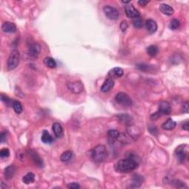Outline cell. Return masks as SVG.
Listing matches in <instances>:
<instances>
[{
  "mask_svg": "<svg viewBox=\"0 0 189 189\" xmlns=\"http://www.w3.org/2000/svg\"><path fill=\"white\" fill-rule=\"evenodd\" d=\"M180 25V22L178 19H171V20L170 21V22H169L168 27L171 30H177V28H179Z\"/></svg>",
  "mask_w": 189,
  "mask_h": 189,
  "instance_id": "obj_30",
  "label": "cell"
},
{
  "mask_svg": "<svg viewBox=\"0 0 189 189\" xmlns=\"http://www.w3.org/2000/svg\"><path fill=\"white\" fill-rule=\"evenodd\" d=\"M145 27H146L147 31L150 34H153V33H154L157 31V25L156 21L152 20V19H148V20L145 21Z\"/></svg>",
  "mask_w": 189,
  "mask_h": 189,
  "instance_id": "obj_11",
  "label": "cell"
},
{
  "mask_svg": "<svg viewBox=\"0 0 189 189\" xmlns=\"http://www.w3.org/2000/svg\"><path fill=\"white\" fill-rule=\"evenodd\" d=\"M123 69L121 67H115L112 69L109 72V73H108V76H109V78H112V79H113V78H121V77L123 76Z\"/></svg>",
  "mask_w": 189,
  "mask_h": 189,
  "instance_id": "obj_12",
  "label": "cell"
},
{
  "mask_svg": "<svg viewBox=\"0 0 189 189\" xmlns=\"http://www.w3.org/2000/svg\"><path fill=\"white\" fill-rule=\"evenodd\" d=\"M175 157L179 163H182L185 162L188 156V151H186L185 145H180L176 149L174 152Z\"/></svg>",
  "mask_w": 189,
  "mask_h": 189,
  "instance_id": "obj_6",
  "label": "cell"
},
{
  "mask_svg": "<svg viewBox=\"0 0 189 189\" xmlns=\"http://www.w3.org/2000/svg\"><path fill=\"white\" fill-rule=\"evenodd\" d=\"M119 120L123 124H125V125H131V122H132V118H131V116L128 115H119Z\"/></svg>",
  "mask_w": 189,
  "mask_h": 189,
  "instance_id": "obj_22",
  "label": "cell"
},
{
  "mask_svg": "<svg viewBox=\"0 0 189 189\" xmlns=\"http://www.w3.org/2000/svg\"><path fill=\"white\" fill-rule=\"evenodd\" d=\"M35 180V175L34 174H33V173L29 172L27 173L26 175H25L22 177V181L24 182V183H25V184H30V183H32L34 182Z\"/></svg>",
  "mask_w": 189,
  "mask_h": 189,
  "instance_id": "obj_24",
  "label": "cell"
},
{
  "mask_svg": "<svg viewBox=\"0 0 189 189\" xmlns=\"http://www.w3.org/2000/svg\"><path fill=\"white\" fill-rule=\"evenodd\" d=\"M44 64L49 68H55L57 65L56 61L50 57H46L44 59Z\"/></svg>",
  "mask_w": 189,
  "mask_h": 189,
  "instance_id": "obj_25",
  "label": "cell"
},
{
  "mask_svg": "<svg viewBox=\"0 0 189 189\" xmlns=\"http://www.w3.org/2000/svg\"><path fill=\"white\" fill-rule=\"evenodd\" d=\"M16 172V168L14 165H11L9 166H7V168H5V171H4V175H5V177L7 180H10V179L13 178V176H14Z\"/></svg>",
  "mask_w": 189,
  "mask_h": 189,
  "instance_id": "obj_16",
  "label": "cell"
},
{
  "mask_svg": "<svg viewBox=\"0 0 189 189\" xmlns=\"http://www.w3.org/2000/svg\"><path fill=\"white\" fill-rule=\"evenodd\" d=\"M53 131L56 137H61L63 135V128L59 123H54L52 127Z\"/></svg>",
  "mask_w": 189,
  "mask_h": 189,
  "instance_id": "obj_20",
  "label": "cell"
},
{
  "mask_svg": "<svg viewBox=\"0 0 189 189\" xmlns=\"http://www.w3.org/2000/svg\"><path fill=\"white\" fill-rule=\"evenodd\" d=\"M104 12L106 16L110 20H117L119 18V12L115 7L109 5H106L104 7Z\"/></svg>",
  "mask_w": 189,
  "mask_h": 189,
  "instance_id": "obj_5",
  "label": "cell"
},
{
  "mask_svg": "<svg viewBox=\"0 0 189 189\" xmlns=\"http://www.w3.org/2000/svg\"><path fill=\"white\" fill-rule=\"evenodd\" d=\"M10 155V151L8 149H2L0 151V157L2 158H5V157H9Z\"/></svg>",
  "mask_w": 189,
  "mask_h": 189,
  "instance_id": "obj_31",
  "label": "cell"
},
{
  "mask_svg": "<svg viewBox=\"0 0 189 189\" xmlns=\"http://www.w3.org/2000/svg\"><path fill=\"white\" fill-rule=\"evenodd\" d=\"M6 133L2 131L1 134H0V141H1V143H4L6 141Z\"/></svg>",
  "mask_w": 189,
  "mask_h": 189,
  "instance_id": "obj_36",
  "label": "cell"
},
{
  "mask_svg": "<svg viewBox=\"0 0 189 189\" xmlns=\"http://www.w3.org/2000/svg\"><path fill=\"white\" fill-rule=\"evenodd\" d=\"M176 122L173 121L171 118H169V119L167 120L166 121H165L164 123L162 124V129L165 130H172L176 127Z\"/></svg>",
  "mask_w": 189,
  "mask_h": 189,
  "instance_id": "obj_18",
  "label": "cell"
},
{
  "mask_svg": "<svg viewBox=\"0 0 189 189\" xmlns=\"http://www.w3.org/2000/svg\"><path fill=\"white\" fill-rule=\"evenodd\" d=\"M67 88L71 92L74 94H78L83 92L84 85L81 81H72L67 84Z\"/></svg>",
  "mask_w": 189,
  "mask_h": 189,
  "instance_id": "obj_7",
  "label": "cell"
},
{
  "mask_svg": "<svg viewBox=\"0 0 189 189\" xmlns=\"http://www.w3.org/2000/svg\"><path fill=\"white\" fill-rule=\"evenodd\" d=\"M1 100H2V101L4 102V103H5L7 105H8L9 102H11V100L9 99V98L7 97V95H5L4 94H1Z\"/></svg>",
  "mask_w": 189,
  "mask_h": 189,
  "instance_id": "obj_34",
  "label": "cell"
},
{
  "mask_svg": "<svg viewBox=\"0 0 189 189\" xmlns=\"http://www.w3.org/2000/svg\"><path fill=\"white\" fill-rule=\"evenodd\" d=\"M2 30L5 33H14L16 31V26L14 23L10 22V21H6L2 26Z\"/></svg>",
  "mask_w": 189,
  "mask_h": 189,
  "instance_id": "obj_13",
  "label": "cell"
},
{
  "mask_svg": "<svg viewBox=\"0 0 189 189\" xmlns=\"http://www.w3.org/2000/svg\"><path fill=\"white\" fill-rule=\"evenodd\" d=\"M30 155L31 159H33V161L34 162V163L35 165H37V166L40 167H43V165H44V163H43L42 159L40 157H39V155L37 154L36 152H35L34 151H30Z\"/></svg>",
  "mask_w": 189,
  "mask_h": 189,
  "instance_id": "obj_14",
  "label": "cell"
},
{
  "mask_svg": "<svg viewBox=\"0 0 189 189\" xmlns=\"http://www.w3.org/2000/svg\"><path fill=\"white\" fill-rule=\"evenodd\" d=\"M120 27H121V30L123 32H124V31H126L128 28V23L127 21H122L121 23V25H120Z\"/></svg>",
  "mask_w": 189,
  "mask_h": 189,
  "instance_id": "obj_32",
  "label": "cell"
},
{
  "mask_svg": "<svg viewBox=\"0 0 189 189\" xmlns=\"http://www.w3.org/2000/svg\"><path fill=\"white\" fill-rule=\"evenodd\" d=\"M159 10L162 12L163 14L167 16H171L174 14V9L170 5H167V4H161L159 5Z\"/></svg>",
  "mask_w": 189,
  "mask_h": 189,
  "instance_id": "obj_17",
  "label": "cell"
},
{
  "mask_svg": "<svg viewBox=\"0 0 189 189\" xmlns=\"http://www.w3.org/2000/svg\"><path fill=\"white\" fill-rule=\"evenodd\" d=\"M149 2V1H145V0H140V1H138V4L141 6H145Z\"/></svg>",
  "mask_w": 189,
  "mask_h": 189,
  "instance_id": "obj_38",
  "label": "cell"
},
{
  "mask_svg": "<svg viewBox=\"0 0 189 189\" xmlns=\"http://www.w3.org/2000/svg\"><path fill=\"white\" fill-rule=\"evenodd\" d=\"M67 188L71 189H77L80 188V186L76 182H71L67 185Z\"/></svg>",
  "mask_w": 189,
  "mask_h": 189,
  "instance_id": "obj_33",
  "label": "cell"
},
{
  "mask_svg": "<svg viewBox=\"0 0 189 189\" xmlns=\"http://www.w3.org/2000/svg\"><path fill=\"white\" fill-rule=\"evenodd\" d=\"M92 160L96 163L104 162L107 157V151L104 145H98L93 148L91 151Z\"/></svg>",
  "mask_w": 189,
  "mask_h": 189,
  "instance_id": "obj_2",
  "label": "cell"
},
{
  "mask_svg": "<svg viewBox=\"0 0 189 189\" xmlns=\"http://www.w3.org/2000/svg\"><path fill=\"white\" fill-rule=\"evenodd\" d=\"M132 24L133 26L135 27V28H141L143 25V19H142V18L140 16L134 18L132 19Z\"/></svg>",
  "mask_w": 189,
  "mask_h": 189,
  "instance_id": "obj_29",
  "label": "cell"
},
{
  "mask_svg": "<svg viewBox=\"0 0 189 189\" xmlns=\"http://www.w3.org/2000/svg\"><path fill=\"white\" fill-rule=\"evenodd\" d=\"M171 112V105L169 104L168 102L161 101L159 105V111L158 113L159 115H169Z\"/></svg>",
  "mask_w": 189,
  "mask_h": 189,
  "instance_id": "obj_10",
  "label": "cell"
},
{
  "mask_svg": "<svg viewBox=\"0 0 189 189\" xmlns=\"http://www.w3.org/2000/svg\"><path fill=\"white\" fill-rule=\"evenodd\" d=\"M182 129L184 130H186V131H188V129H189V121H185L184 123H183Z\"/></svg>",
  "mask_w": 189,
  "mask_h": 189,
  "instance_id": "obj_37",
  "label": "cell"
},
{
  "mask_svg": "<svg viewBox=\"0 0 189 189\" xmlns=\"http://www.w3.org/2000/svg\"><path fill=\"white\" fill-rule=\"evenodd\" d=\"M182 111L183 112H185V113H188V112H189V104H188V101H186V103H185L182 105Z\"/></svg>",
  "mask_w": 189,
  "mask_h": 189,
  "instance_id": "obj_35",
  "label": "cell"
},
{
  "mask_svg": "<svg viewBox=\"0 0 189 189\" xmlns=\"http://www.w3.org/2000/svg\"><path fill=\"white\" fill-rule=\"evenodd\" d=\"M115 99L118 104H121L122 106H131L132 105L131 98L129 97V94L124 93V92H119V93H118L116 94Z\"/></svg>",
  "mask_w": 189,
  "mask_h": 189,
  "instance_id": "obj_4",
  "label": "cell"
},
{
  "mask_svg": "<svg viewBox=\"0 0 189 189\" xmlns=\"http://www.w3.org/2000/svg\"><path fill=\"white\" fill-rule=\"evenodd\" d=\"M146 51L149 56H150L151 57H154L158 53L159 49L156 45H150V46L147 47Z\"/></svg>",
  "mask_w": 189,
  "mask_h": 189,
  "instance_id": "obj_23",
  "label": "cell"
},
{
  "mask_svg": "<svg viewBox=\"0 0 189 189\" xmlns=\"http://www.w3.org/2000/svg\"><path fill=\"white\" fill-rule=\"evenodd\" d=\"M41 139V141L44 143H46V144H51V143H53L52 136L50 135V134L49 133V131H47V130H44V131H43Z\"/></svg>",
  "mask_w": 189,
  "mask_h": 189,
  "instance_id": "obj_19",
  "label": "cell"
},
{
  "mask_svg": "<svg viewBox=\"0 0 189 189\" xmlns=\"http://www.w3.org/2000/svg\"><path fill=\"white\" fill-rule=\"evenodd\" d=\"M12 106H13V108L16 112V113L20 114L22 112V105H21L19 101H18V100H13V101L12 102Z\"/></svg>",
  "mask_w": 189,
  "mask_h": 189,
  "instance_id": "obj_27",
  "label": "cell"
},
{
  "mask_svg": "<svg viewBox=\"0 0 189 189\" xmlns=\"http://www.w3.org/2000/svg\"><path fill=\"white\" fill-rule=\"evenodd\" d=\"M107 136L112 141H115L120 137V133L117 130L111 129L107 132Z\"/></svg>",
  "mask_w": 189,
  "mask_h": 189,
  "instance_id": "obj_26",
  "label": "cell"
},
{
  "mask_svg": "<svg viewBox=\"0 0 189 189\" xmlns=\"http://www.w3.org/2000/svg\"><path fill=\"white\" fill-rule=\"evenodd\" d=\"M138 166V163L133 158L121 159L115 164V170L121 174H127L135 170Z\"/></svg>",
  "mask_w": 189,
  "mask_h": 189,
  "instance_id": "obj_1",
  "label": "cell"
},
{
  "mask_svg": "<svg viewBox=\"0 0 189 189\" xmlns=\"http://www.w3.org/2000/svg\"><path fill=\"white\" fill-rule=\"evenodd\" d=\"M143 181V177L140 176L138 174H135L132 177V183H131V187L133 188H138V187L141 186V185L142 184Z\"/></svg>",
  "mask_w": 189,
  "mask_h": 189,
  "instance_id": "obj_21",
  "label": "cell"
},
{
  "mask_svg": "<svg viewBox=\"0 0 189 189\" xmlns=\"http://www.w3.org/2000/svg\"><path fill=\"white\" fill-rule=\"evenodd\" d=\"M41 50V47L40 44H39L38 43H34L30 46L28 49V54L32 58H37L40 54Z\"/></svg>",
  "mask_w": 189,
  "mask_h": 189,
  "instance_id": "obj_8",
  "label": "cell"
},
{
  "mask_svg": "<svg viewBox=\"0 0 189 189\" xmlns=\"http://www.w3.org/2000/svg\"><path fill=\"white\" fill-rule=\"evenodd\" d=\"M72 157V152L71 151H66L61 155L60 159L62 162H68Z\"/></svg>",
  "mask_w": 189,
  "mask_h": 189,
  "instance_id": "obj_28",
  "label": "cell"
},
{
  "mask_svg": "<svg viewBox=\"0 0 189 189\" xmlns=\"http://www.w3.org/2000/svg\"><path fill=\"white\" fill-rule=\"evenodd\" d=\"M125 13L129 18H134L140 16V13L137 9L134 7L133 5L131 4H128L125 6Z\"/></svg>",
  "mask_w": 189,
  "mask_h": 189,
  "instance_id": "obj_9",
  "label": "cell"
},
{
  "mask_svg": "<svg viewBox=\"0 0 189 189\" xmlns=\"http://www.w3.org/2000/svg\"><path fill=\"white\" fill-rule=\"evenodd\" d=\"M20 57H19V53L16 50H13L10 55L8 60H7V70H14L19 66V60H20Z\"/></svg>",
  "mask_w": 189,
  "mask_h": 189,
  "instance_id": "obj_3",
  "label": "cell"
},
{
  "mask_svg": "<svg viewBox=\"0 0 189 189\" xmlns=\"http://www.w3.org/2000/svg\"><path fill=\"white\" fill-rule=\"evenodd\" d=\"M114 85H115V83H114L113 79L112 78H107L102 85L100 90L103 92H109L111 89H112Z\"/></svg>",
  "mask_w": 189,
  "mask_h": 189,
  "instance_id": "obj_15",
  "label": "cell"
}]
</instances>
